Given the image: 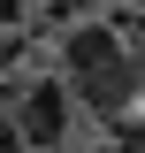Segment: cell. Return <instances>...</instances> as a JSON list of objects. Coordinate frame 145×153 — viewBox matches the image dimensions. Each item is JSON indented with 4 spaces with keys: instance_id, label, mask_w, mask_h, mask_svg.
Returning a JSON list of instances; mask_svg holds the SVG:
<instances>
[{
    "instance_id": "6da1fadb",
    "label": "cell",
    "mask_w": 145,
    "mask_h": 153,
    "mask_svg": "<svg viewBox=\"0 0 145 153\" xmlns=\"http://www.w3.org/2000/svg\"><path fill=\"white\" fill-rule=\"evenodd\" d=\"M61 84H69L84 107L122 115L138 100V54L115 23H69L61 31Z\"/></svg>"
},
{
    "instance_id": "7a4b0ae2",
    "label": "cell",
    "mask_w": 145,
    "mask_h": 153,
    "mask_svg": "<svg viewBox=\"0 0 145 153\" xmlns=\"http://www.w3.org/2000/svg\"><path fill=\"white\" fill-rule=\"evenodd\" d=\"M16 138L31 153H54V146H69V115H76V92L61 84V76H31V84H16Z\"/></svg>"
},
{
    "instance_id": "3957f363",
    "label": "cell",
    "mask_w": 145,
    "mask_h": 153,
    "mask_svg": "<svg viewBox=\"0 0 145 153\" xmlns=\"http://www.w3.org/2000/svg\"><path fill=\"white\" fill-rule=\"evenodd\" d=\"M99 153H145V130H122V138H107Z\"/></svg>"
}]
</instances>
